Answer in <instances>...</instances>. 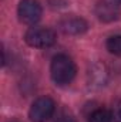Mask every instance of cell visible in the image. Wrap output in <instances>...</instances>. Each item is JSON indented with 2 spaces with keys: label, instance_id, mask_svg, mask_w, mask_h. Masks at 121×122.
Listing matches in <instances>:
<instances>
[{
  "label": "cell",
  "instance_id": "obj_1",
  "mask_svg": "<svg viewBox=\"0 0 121 122\" xmlns=\"http://www.w3.org/2000/svg\"><path fill=\"white\" fill-rule=\"evenodd\" d=\"M50 74L57 85H67L74 80L77 74V67L71 57L66 54H57L51 60Z\"/></svg>",
  "mask_w": 121,
  "mask_h": 122
},
{
  "label": "cell",
  "instance_id": "obj_2",
  "mask_svg": "<svg viewBox=\"0 0 121 122\" xmlns=\"http://www.w3.org/2000/svg\"><path fill=\"white\" fill-rule=\"evenodd\" d=\"M24 40L30 47L47 48L54 46V43L57 41V36L51 29H47V27H31L27 30Z\"/></svg>",
  "mask_w": 121,
  "mask_h": 122
},
{
  "label": "cell",
  "instance_id": "obj_3",
  "mask_svg": "<svg viewBox=\"0 0 121 122\" xmlns=\"http://www.w3.org/2000/svg\"><path fill=\"white\" fill-rule=\"evenodd\" d=\"M56 111V104L50 97L37 98L29 111V118L33 122H47Z\"/></svg>",
  "mask_w": 121,
  "mask_h": 122
},
{
  "label": "cell",
  "instance_id": "obj_4",
  "mask_svg": "<svg viewBox=\"0 0 121 122\" xmlns=\"http://www.w3.org/2000/svg\"><path fill=\"white\" fill-rule=\"evenodd\" d=\"M41 6L37 0H22L17 7V14L22 23L24 24H36L41 17Z\"/></svg>",
  "mask_w": 121,
  "mask_h": 122
},
{
  "label": "cell",
  "instance_id": "obj_5",
  "mask_svg": "<svg viewBox=\"0 0 121 122\" xmlns=\"http://www.w3.org/2000/svg\"><path fill=\"white\" fill-rule=\"evenodd\" d=\"M59 27L64 34H71V36H77V34H83L88 29V23L77 16H66L63 17L59 23Z\"/></svg>",
  "mask_w": 121,
  "mask_h": 122
},
{
  "label": "cell",
  "instance_id": "obj_6",
  "mask_svg": "<svg viewBox=\"0 0 121 122\" xmlns=\"http://www.w3.org/2000/svg\"><path fill=\"white\" fill-rule=\"evenodd\" d=\"M95 16L104 23H111L120 17V7L108 0H100L95 4Z\"/></svg>",
  "mask_w": 121,
  "mask_h": 122
},
{
  "label": "cell",
  "instance_id": "obj_7",
  "mask_svg": "<svg viewBox=\"0 0 121 122\" xmlns=\"http://www.w3.org/2000/svg\"><path fill=\"white\" fill-rule=\"evenodd\" d=\"M88 122H113V114L104 108H98L90 114Z\"/></svg>",
  "mask_w": 121,
  "mask_h": 122
},
{
  "label": "cell",
  "instance_id": "obj_8",
  "mask_svg": "<svg viewBox=\"0 0 121 122\" xmlns=\"http://www.w3.org/2000/svg\"><path fill=\"white\" fill-rule=\"evenodd\" d=\"M107 50L111 54L121 57V36H113L107 40Z\"/></svg>",
  "mask_w": 121,
  "mask_h": 122
},
{
  "label": "cell",
  "instance_id": "obj_9",
  "mask_svg": "<svg viewBox=\"0 0 121 122\" xmlns=\"http://www.w3.org/2000/svg\"><path fill=\"white\" fill-rule=\"evenodd\" d=\"M113 118L116 122H121V101H118L114 107V111H113Z\"/></svg>",
  "mask_w": 121,
  "mask_h": 122
},
{
  "label": "cell",
  "instance_id": "obj_10",
  "mask_svg": "<svg viewBox=\"0 0 121 122\" xmlns=\"http://www.w3.org/2000/svg\"><path fill=\"white\" fill-rule=\"evenodd\" d=\"M56 122H76V119H74V117H73L71 114L63 112L60 117L57 118V121H56Z\"/></svg>",
  "mask_w": 121,
  "mask_h": 122
},
{
  "label": "cell",
  "instance_id": "obj_11",
  "mask_svg": "<svg viewBox=\"0 0 121 122\" xmlns=\"http://www.w3.org/2000/svg\"><path fill=\"white\" fill-rule=\"evenodd\" d=\"M116 1H117V3H121V0H116Z\"/></svg>",
  "mask_w": 121,
  "mask_h": 122
}]
</instances>
